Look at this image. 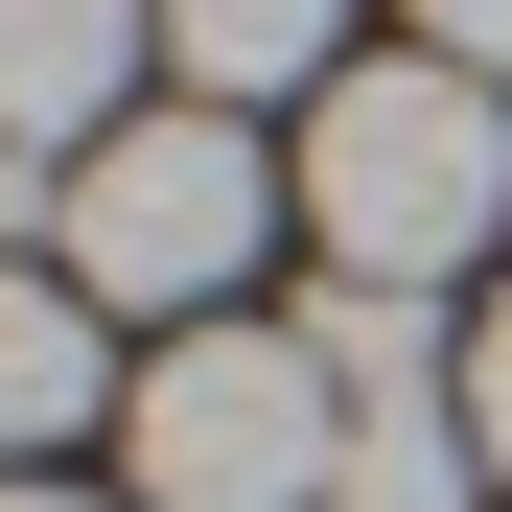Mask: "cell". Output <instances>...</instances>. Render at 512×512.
I'll list each match as a JSON object with an SVG mask.
<instances>
[{
    "instance_id": "1",
    "label": "cell",
    "mask_w": 512,
    "mask_h": 512,
    "mask_svg": "<svg viewBox=\"0 0 512 512\" xmlns=\"http://www.w3.org/2000/svg\"><path fill=\"white\" fill-rule=\"evenodd\" d=\"M303 233H326V280L443 303L466 256L512 233V94H466L443 47H350L303 94Z\"/></svg>"
},
{
    "instance_id": "2",
    "label": "cell",
    "mask_w": 512,
    "mask_h": 512,
    "mask_svg": "<svg viewBox=\"0 0 512 512\" xmlns=\"http://www.w3.org/2000/svg\"><path fill=\"white\" fill-rule=\"evenodd\" d=\"M70 280H94L117 326H210L256 256H280V163H256V117H210V94H163V117H117L94 163H70Z\"/></svg>"
},
{
    "instance_id": "3",
    "label": "cell",
    "mask_w": 512,
    "mask_h": 512,
    "mask_svg": "<svg viewBox=\"0 0 512 512\" xmlns=\"http://www.w3.org/2000/svg\"><path fill=\"white\" fill-rule=\"evenodd\" d=\"M140 512H326V466H350V396H326L303 326H187V350L140 373Z\"/></svg>"
},
{
    "instance_id": "4",
    "label": "cell",
    "mask_w": 512,
    "mask_h": 512,
    "mask_svg": "<svg viewBox=\"0 0 512 512\" xmlns=\"http://www.w3.org/2000/svg\"><path fill=\"white\" fill-rule=\"evenodd\" d=\"M140 70H163V0H0V140L24 163H94L117 117H163Z\"/></svg>"
},
{
    "instance_id": "5",
    "label": "cell",
    "mask_w": 512,
    "mask_h": 512,
    "mask_svg": "<svg viewBox=\"0 0 512 512\" xmlns=\"http://www.w3.org/2000/svg\"><path fill=\"white\" fill-rule=\"evenodd\" d=\"M70 419H140L117 396V303L70 280V256H0V489H47Z\"/></svg>"
},
{
    "instance_id": "6",
    "label": "cell",
    "mask_w": 512,
    "mask_h": 512,
    "mask_svg": "<svg viewBox=\"0 0 512 512\" xmlns=\"http://www.w3.org/2000/svg\"><path fill=\"white\" fill-rule=\"evenodd\" d=\"M326 47H350V0H163V70H187L210 117H256V94H326Z\"/></svg>"
},
{
    "instance_id": "7",
    "label": "cell",
    "mask_w": 512,
    "mask_h": 512,
    "mask_svg": "<svg viewBox=\"0 0 512 512\" xmlns=\"http://www.w3.org/2000/svg\"><path fill=\"white\" fill-rule=\"evenodd\" d=\"M489 443H466V396H350V466H326V512H466Z\"/></svg>"
},
{
    "instance_id": "8",
    "label": "cell",
    "mask_w": 512,
    "mask_h": 512,
    "mask_svg": "<svg viewBox=\"0 0 512 512\" xmlns=\"http://www.w3.org/2000/svg\"><path fill=\"white\" fill-rule=\"evenodd\" d=\"M419 47H443L466 94H512V0H419Z\"/></svg>"
},
{
    "instance_id": "9",
    "label": "cell",
    "mask_w": 512,
    "mask_h": 512,
    "mask_svg": "<svg viewBox=\"0 0 512 512\" xmlns=\"http://www.w3.org/2000/svg\"><path fill=\"white\" fill-rule=\"evenodd\" d=\"M466 443H489V489H512V303L466 326Z\"/></svg>"
},
{
    "instance_id": "10",
    "label": "cell",
    "mask_w": 512,
    "mask_h": 512,
    "mask_svg": "<svg viewBox=\"0 0 512 512\" xmlns=\"http://www.w3.org/2000/svg\"><path fill=\"white\" fill-rule=\"evenodd\" d=\"M0 512H94V489H0Z\"/></svg>"
}]
</instances>
